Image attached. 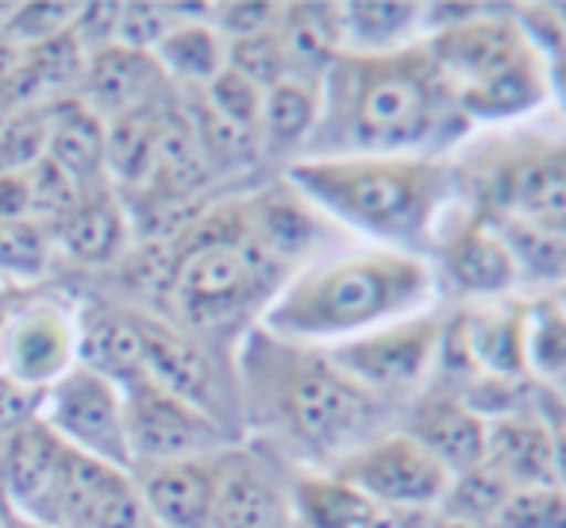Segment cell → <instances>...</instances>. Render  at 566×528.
I'll use <instances>...</instances> for the list:
<instances>
[{
	"label": "cell",
	"mask_w": 566,
	"mask_h": 528,
	"mask_svg": "<svg viewBox=\"0 0 566 528\" xmlns=\"http://www.w3.org/2000/svg\"><path fill=\"white\" fill-rule=\"evenodd\" d=\"M459 127H467V120L424 39L386 54L343 51L321 77V120L297 158H443Z\"/></svg>",
	"instance_id": "1"
},
{
	"label": "cell",
	"mask_w": 566,
	"mask_h": 528,
	"mask_svg": "<svg viewBox=\"0 0 566 528\" xmlns=\"http://www.w3.org/2000/svg\"><path fill=\"white\" fill-rule=\"evenodd\" d=\"M239 371L247 417L293 455H305L313 470H332L350 452L397 428L401 417V405L347 379L324 348L277 340L259 324L247 328Z\"/></svg>",
	"instance_id": "2"
},
{
	"label": "cell",
	"mask_w": 566,
	"mask_h": 528,
	"mask_svg": "<svg viewBox=\"0 0 566 528\" xmlns=\"http://www.w3.org/2000/svg\"><path fill=\"white\" fill-rule=\"evenodd\" d=\"M440 298L436 262L389 247H336L285 278L254 324L308 348H332L394 320L428 313Z\"/></svg>",
	"instance_id": "3"
},
{
	"label": "cell",
	"mask_w": 566,
	"mask_h": 528,
	"mask_svg": "<svg viewBox=\"0 0 566 528\" xmlns=\"http://www.w3.org/2000/svg\"><path fill=\"white\" fill-rule=\"evenodd\" d=\"M285 182L339 231L432 259L428 247L451 216L459 174L448 158L432 155H343L293 158Z\"/></svg>",
	"instance_id": "4"
},
{
	"label": "cell",
	"mask_w": 566,
	"mask_h": 528,
	"mask_svg": "<svg viewBox=\"0 0 566 528\" xmlns=\"http://www.w3.org/2000/svg\"><path fill=\"white\" fill-rule=\"evenodd\" d=\"M285 278L290 270L277 267L251 236L243 201H231L193 224L170 262L174 306L197 328L231 324L251 309L262 317Z\"/></svg>",
	"instance_id": "5"
},
{
	"label": "cell",
	"mask_w": 566,
	"mask_h": 528,
	"mask_svg": "<svg viewBox=\"0 0 566 528\" xmlns=\"http://www.w3.org/2000/svg\"><path fill=\"white\" fill-rule=\"evenodd\" d=\"M443 317H448V309H428V313L394 320V324L374 328V332L350 335V340L332 343L324 351L363 390L394 405H405L432 382Z\"/></svg>",
	"instance_id": "6"
},
{
	"label": "cell",
	"mask_w": 566,
	"mask_h": 528,
	"mask_svg": "<svg viewBox=\"0 0 566 528\" xmlns=\"http://www.w3.org/2000/svg\"><path fill=\"white\" fill-rule=\"evenodd\" d=\"M332 475H339L343 483H350L397 517L436 514L451 486V470L401 428L381 432L378 439L350 452L332 467Z\"/></svg>",
	"instance_id": "7"
},
{
	"label": "cell",
	"mask_w": 566,
	"mask_h": 528,
	"mask_svg": "<svg viewBox=\"0 0 566 528\" xmlns=\"http://www.w3.org/2000/svg\"><path fill=\"white\" fill-rule=\"evenodd\" d=\"M39 421L77 455H90L116 470L132 475V447H127L124 394L101 374L70 366L43 397Z\"/></svg>",
	"instance_id": "8"
},
{
	"label": "cell",
	"mask_w": 566,
	"mask_h": 528,
	"mask_svg": "<svg viewBox=\"0 0 566 528\" xmlns=\"http://www.w3.org/2000/svg\"><path fill=\"white\" fill-rule=\"evenodd\" d=\"M124 424L132 470L163 467V463L178 459H205V455H220L228 447V432L217 421L163 394L150 382L124 390Z\"/></svg>",
	"instance_id": "9"
},
{
	"label": "cell",
	"mask_w": 566,
	"mask_h": 528,
	"mask_svg": "<svg viewBox=\"0 0 566 528\" xmlns=\"http://www.w3.org/2000/svg\"><path fill=\"white\" fill-rule=\"evenodd\" d=\"M424 43L454 93L493 82L497 74L513 70L516 62L532 54V39L524 35L521 20H516V8L501 12V8L474 4L470 15H462L459 23L428 35Z\"/></svg>",
	"instance_id": "10"
},
{
	"label": "cell",
	"mask_w": 566,
	"mask_h": 528,
	"mask_svg": "<svg viewBox=\"0 0 566 528\" xmlns=\"http://www.w3.org/2000/svg\"><path fill=\"white\" fill-rule=\"evenodd\" d=\"M436 278L448 282L454 298L478 306V301L513 298L521 270H516L513 247L501 236L497 224L490 216H467L443 231Z\"/></svg>",
	"instance_id": "11"
},
{
	"label": "cell",
	"mask_w": 566,
	"mask_h": 528,
	"mask_svg": "<svg viewBox=\"0 0 566 528\" xmlns=\"http://www.w3.org/2000/svg\"><path fill=\"white\" fill-rule=\"evenodd\" d=\"M147 528L135 475L66 452L62 483L54 494V528Z\"/></svg>",
	"instance_id": "12"
},
{
	"label": "cell",
	"mask_w": 566,
	"mask_h": 528,
	"mask_svg": "<svg viewBox=\"0 0 566 528\" xmlns=\"http://www.w3.org/2000/svg\"><path fill=\"white\" fill-rule=\"evenodd\" d=\"M243 213L259 247L290 275L305 267V262L336 251L332 236L339 228L321 209H313L290 182H277V186L243 197Z\"/></svg>",
	"instance_id": "13"
},
{
	"label": "cell",
	"mask_w": 566,
	"mask_h": 528,
	"mask_svg": "<svg viewBox=\"0 0 566 528\" xmlns=\"http://www.w3.org/2000/svg\"><path fill=\"white\" fill-rule=\"evenodd\" d=\"M74 320L51 301H31L0 328V366H4L0 374L31 390H51L74 366Z\"/></svg>",
	"instance_id": "14"
},
{
	"label": "cell",
	"mask_w": 566,
	"mask_h": 528,
	"mask_svg": "<svg viewBox=\"0 0 566 528\" xmlns=\"http://www.w3.org/2000/svg\"><path fill=\"white\" fill-rule=\"evenodd\" d=\"M135 324H139L143 366H147L150 386L193 405L197 413H205V417H212L224 428L228 402H224V386H220V371L209 351L197 340H189V335L158 324V320L135 317Z\"/></svg>",
	"instance_id": "15"
},
{
	"label": "cell",
	"mask_w": 566,
	"mask_h": 528,
	"mask_svg": "<svg viewBox=\"0 0 566 528\" xmlns=\"http://www.w3.org/2000/svg\"><path fill=\"white\" fill-rule=\"evenodd\" d=\"M70 447L43 421H28L4 436L0 459V498L28 521L54 528V494L62 483Z\"/></svg>",
	"instance_id": "16"
},
{
	"label": "cell",
	"mask_w": 566,
	"mask_h": 528,
	"mask_svg": "<svg viewBox=\"0 0 566 528\" xmlns=\"http://www.w3.org/2000/svg\"><path fill=\"white\" fill-rule=\"evenodd\" d=\"M397 428L412 436L432 459H440L451 475H462L470 467H482L485 452V421L470 413L451 390L428 382L420 394H412L401 405Z\"/></svg>",
	"instance_id": "17"
},
{
	"label": "cell",
	"mask_w": 566,
	"mask_h": 528,
	"mask_svg": "<svg viewBox=\"0 0 566 528\" xmlns=\"http://www.w3.org/2000/svg\"><path fill=\"white\" fill-rule=\"evenodd\" d=\"M220 455L178 459L143 470L135 478V486H139L147 521H155V528H212V509H217V486H220Z\"/></svg>",
	"instance_id": "18"
},
{
	"label": "cell",
	"mask_w": 566,
	"mask_h": 528,
	"mask_svg": "<svg viewBox=\"0 0 566 528\" xmlns=\"http://www.w3.org/2000/svg\"><path fill=\"white\" fill-rule=\"evenodd\" d=\"M290 521L293 528H405L424 525L428 517H397L332 470H297L290 483Z\"/></svg>",
	"instance_id": "19"
},
{
	"label": "cell",
	"mask_w": 566,
	"mask_h": 528,
	"mask_svg": "<svg viewBox=\"0 0 566 528\" xmlns=\"http://www.w3.org/2000/svg\"><path fill=\"white\" fill-rule=\"evenodd\" d=\"M470 366L482 379L501 382H532L528 359H524V306L516 298L478 301L454 313Z\"/></svg>",
	"instance_id": "20"
},
{
	"label": "cell",
	"mask_w": 566,
	"mask_h": 528,
	"mask_svg": "<svg viewBox=\"0 0 566 528\" xmlns=\"http://www.w3.org/2000/svg\"><path fill=\"white\" fill-rule=\"evenodd\" d=\"M163 70H158L155 54L147 51H127V46H97L85 59L82 90L74 93L85 108H93L101 120L124 116V112L155 105L158 85H163Z\"/></svg>",
	"instance_id": "21"
},
{
	"label": "cell",
	"mask_w": 566,
	"mask_h": 528,
	"mask_svg": "<svg viewBox=\"0 0 566 528\" xmlns=\"http://www.w3.org/2000/svg\"><path fill=\"white\" fill-rule=\"evenodd\" d=\"M482 467H490L501 483L513 490H528V486H559L555 478V447L552 432L536 410L509 413V417L485 421V452Z\"/></svg>",
	"instance_id": "22"
},
{
	"label": "cell",
	"mask_w": 566,
	"mask_h": 528,
	"mask_svg": "<svg viewBox=\"0 0 566 528\" xmlns=\"http://www.w3.org/2000/svg\"><path fill=\"white\" fill-rule=\"evenodd\" d=\"M290 506L277 494V483L259 459L239 452L220 455V486L212 528H282Z\"/></svg>",
	"instance_id": "23"
},
{
	"label": "cell",
	"mask_w": 566,
	"mask_h": 528,
	"mask_svg": "<svg viewBox=\"0 0 566 528\" xmlns=\"http://www.w3.org/2000/svg\"><path fill=\"white\" fill-rule=\"evenodd\" d=\"M46 108H51V120H46V163H54L77 186L90 189L105 174L108 124L77 97H62Z\"/></svg>",
	"instance_id": "24"
},
{
	"label": "cell",
	"mask_w": 566,
	"mask_h": 528,
	"mask_svg": "<svg viewBox=\"0 0 566 528\" xmlns=\"http://www.w3.org/2000/svg\"><path fill=\"white\" fill-rule=\"evenodd\" d=\"M277 39L290 59V77L321 85L328 66L343 54L339 4H282Z\"/></svg>",
	"instance_id": "25"
},
{
	"label": "cell",
	"mask_w": 566,
	"mask_h": 528,
	"mask_svg": "<svg viewBox=\"0 0 566 528\" xmlns=\"http://www.w3.org/2000/svg\"><path fill=\"white\" fill-rule=\"evenodd\" d=\"M54 228H59L62 247L77 262H90V267L116 262L127 244V216L108 189H101V194L97 189H85L74 209L62 216Z\"/></svg>",
	"instance_id": "26"
},
{
	"label": "cell",
	"mask_w": 566,
	"mask_h": 528,
	"mask_svg": "<svg viewBox=\"0 0 566 528\" xmlns=\"http://www.w3.org/2000/svg\"><path fill=\"white\" fill-rule=\"evenodd\" d=\"M343 51L386 54L424 39V4H339Z\"/></svg>",
	"instance_id": "27"
},
{
	"label": "cell",
	"mask_w": 566,
	"mask_h": 528,
	"mask_svg": "<svg viewBox=\"0 0 566 528\" xmlns=\"http://www.w3.org/2000/svg\"><path fill=\"white\" fill-rule=\"evenodd\" d=\"M316 120H321V85L285 77L262 97L259 116V147L262 155H293L308 143Z\"/></svg>",
	"instance_id": "28"
},
{
	"label": "cell",
	"mask_w": 566,
	"mask_h": 528,
	"mask_svg": "<svg viewBox=\"0 0 566 528\" xmlns=\"http://www.w3.org/2000/svg\"><path fill=\"white\" fill-rule=\"evenodd\" d=\"M77 355L82 366L113 386L124 390L147 382V366H143V340L135 317H97L82 335H77Z\"/></svg>",
	"instance_id": "29"
},
{
	"label": "cell",
	"mask_w": 566,
	"mask_h": 528,
	"mask_svg": "<svg viewBox=\"0 0 566 528\" xmlns=\"http://www.w3.org/2000/svg\"><path fill=\"white\" fill-rule=\"evenodd\" d=\"M150 54L163 77L197 85V90H205L228 66V43L209 20H178Z\"/></svg>",
	"instance_id": "30"
},
{
	"label": "cell",
	"mask_w": 566,
	"mask_h": 528,
	"mask_svg": "<svg viewBox=\"0 0 566 528\" xmlns=\"http://www.w3.org/2000/svg\"><path fill=\"white\" fill-rule=\"evenodd\" d=\"M158 124H163L158 105L124 112L108 124L105 170L116 174L124 186H143L158 174Z\"/></svg>",
	"instance_id": "31"
},
{
	"label": "cell",
	"mask_w": 566,
	"mask_h": 528,
	"mask_svg": "<svg viewBox=\"0 0 566 528\" xmlns=\"http://www.w3.org/2000/svg\"><path fill=\"white\" fill-rule=\"evenodd\" d=\"M524 359L528 379L539 386H552L566 371V309L552 290L524 301Z\"/></svg>",
	"instance_id": "32"
},
{
	"label": "cell",
	"mask_w": 566,
	"mask_h": 528,
	"mask_svg": "<svg viewBox=\"0 0 566 528\" xmlns=\"http://www.w3.org/2000/svg\"><path fill=\"white\" fill-rule=\"evenodd\" d=\"M189 124H193L197 147H201L205 166L212 170H247L262 158L259 135L247 132V127L231 124L220 112H212L205 105V97L189 101Z\"/></svg>",
	"instance_id": "33"
},
{
	"label": "cell",
	"mask_w": 566,
	"mask_h": 528,
	"mask_svg": "<svg viewBox=\"0 0 566 528\" xmlns=\"http://www.w3.org/2000/svg\"><path fill=\"white\" fill-rule=\"evenodd\" d=\"M509 494H513V486L501 483L490 467H470V470H462V475H451V486L436 514L448 517V521L490 528Z\"/></svg>",
	"instance_id": "34"
},
{
	"label": "cell",
	"mask_w": 566,
	"mask_h": 528,
	"mask_svg": "<svg viewBox=\"0 0 566 528\" xmlns=\"http://www.w3.org/2000/svg\"><path fill=\"white\" fill-rule=\"evenodd\" d=\"M85 59H90V51H85L82 39H77L74 28H70L66 35L46 39V43L23 51V74L31 77L35 93L43 97V93L66 90V85H82Z\"/></svg>",
	"instance_id": "35"
},
{
	"label": "cell",
	"mask_w": 566,
	"mask_h": 528,
	"mask_svg": "<svg viewBox=\"0 0 566 528\" xmlns=\"http://www.w3.org/2000/svg\"><path fill=\"white\" fill-rule=\"evenodd\" d=\"M46 120L51 108H23L0 124V174H28L46 158Z\"/></svg>",
	"instance_id": "36"
},
{
	"label": "cell",
	"mask_w": 566,
	"mask_h": 528,
	"mask_svg": "<svg viewBox=\"0 0 566 528\" xmlns=\"http://www.w3.org/2000/svg\"><path fill=\"white\" fill-rule=\"evenodd\" d=\"M228 70L243 74L247 82L259 85L262 93L274 90L277 82H285V77H290V59H285V46H282V39H277V28L228 43Z\"/></svg>",
	"instance_id": "37"
},
{
	"label": "cell",
	"mask_w": 566,
	"mask_h": 528,
	"mask_svg": "<svg viewBox=\"0 0 566 528\" xmlns=\"http://www.w3.org/2000/svg\"><path fill=\"white\" fill-rule=\"evenodd\" d=\"M51 262V239L35 220H0V275L39 278Z\"/></svg>",
	"instance_id": "38"
},
{
	"label": "cell",
	"mask_w": 566,
	"mask_h": 528,
	"mask_svg": "<svg viewBox=\"0 0 566 528\" xmlns=\"http://www.w3.org/2000/svg\"><path fill=\"white\" fill-rule=\"evenodd\" d=\"M490 528H566V490L563 486L513 490Z\"/></svg>",
	"instance_id": "39"
},
{
	"label": "cell",
	"mask_w": 566,
	"mask_h": 528,
	"mask_svg": "<svg viewBox=\"0 0 566 528\" xmlns=\"http://www.w3.org/2000/svg\"><path fill=\"white\" fill-rule=\"evenodd\" d=\"M82 15V4H51V0H39V4H15L12 20H8L4 35L12 39L20 51L46 43V39L66 35L70 28Z\"/></svg>",
	"instance_id": "40"
},
{
	"label": "cell",
	"mask_w": 566,
	"mask_h": 528,
	"mask_svg": "<svg viewBox=\"0 0 566 528\" xmlns=\"http://www.w3.org/2000/svg\"><path fill=\"white\" fill-rule=\"evenodd\" d=\"M201 97L212 112H220V116L231 120V124H239V127H247V132L259 135L262 97H266V93H262L259 85L247 82L243 74H235V70L224 66L209 85H205Z\"/></svg>",
	"instance_id": "41"
},
{
	"label": "cell",
	"mask_w": 566,
	"mask_h": 528,
	"mask_svg": "<svg viewBox=\"0 0 566 528\" xmlns=\"http://www.w3.org/2000/svg\"><path fill=\"white\" fill-rule=\"evenodd\" d=\"M170 4H116L113 20V43L127 46V51H155L163 35L174 28Z\"/></svg>",
	"instance_id": "42"
},
{
	"label": "cell",
	"mask_w": 566,
	"mask_h": 528,
	"mask_svg": "<svg viewBox=\"0 0 566 528\" xmlns=\"http://www.w3.org/2000/svg\"><path fill=\"white\" fill-rule=\"evenodd\" d=\"M28 182H31V216H43V220H54L59 224L62 216L77 205V197L85 194L70 174H62L54 163H39L28 170Z\"/></svg>",
	"instance_id": "43"
},
{
	"label": "cell",
	"mask_w": 566,
	"mask_h": 528,
	"mask_svg": "<svg viewBox=\"0 0 566 528\" xmlns=\"http://www.w3.org/2000/svg\"><path fill=\"white\" fill-rule=\"evenodd\" d=\"M277 15H282V4H212L209 23L224 35V43H235V39L277 28Z\"/></svg>",
	"instance_id": "44"
},
{
	"label": "cell",
	"mask_w": 566,
	"mask_h": 528,
	"mask_svg": "<svg viewBox=\"0 0 566 528\" xmlns=\"http://www.w3.org/2000/svg\"><path fill=\"white\" fill-rule=\"evenodd\" d=\"M43 397H46V390H31V386H23V382L8 379V374H0V436L15 432L20 424L35 421L39 410H43Z\"/></svg>",
	"instance_id": "45"
},
{
	"label": "cell",
	"mask_w": 566,
	"mask_h": 528,
	"mask_svg": "<svg viewBox=\"0 0 566 528\" xmlns=\"http://www.w3.org/2000/svg\"><path fill=\"white\" fill-rule=\"evenodd\" d=\"M0 220H31L28 174H0Z\"/></svg>",
	"instance_id": "46"
},
{
	"label": "cell",
	"mask_w": 566,
	"mask_h": 528,
	"mask_svg": "<svg viewBox=\"0 0 566 528\" xmlns=\"http://www.w3.org/2000/svg\"><path fill=\"white\" fill-rule=\"evenodd\" d=\"M0 528H46V525H39V521H28V517H20L12 506H8L4 498H0Z\"/></svg>",
	"instance_id": "47"
},
{
	"label": "cell",
	"mask_w": 566,
	"mask_h": 528,
	"mask_svg": "<svg viewBox=\"0 0 566 528\" xmlns=\"http://www.w3.org/2000/svg\"><path fill=\"white\" fill-rule=\"evenodd\" d=\"M428 528H478V525H462V521H448V517L432 514V521H428Z\"/></svg>",
	"instance_id": "48"
},
{
	"label": "cell",
	"mask_w": 566,
	"mask_h": 528,
	"mask_svg": "<svg viewBox=\"0 0 566 528\" xmlns=\"http://www.w3.org/2000/svg\"><path fill=\"white\" fill-rule=\"evenodd\" d=\"M547 390H552V394L559 397V402L566 405V371H563L559 379H555V382H552V386H547Z\"/></svg>",
	"instance_id": "49"
},
{
	"label": "cell",
	"mask_w": 566,
	"mask_h": 528,
	"mask_svg": "<svg viewBox=\"0 0 566 528\" xmlns=\"http://www.w3.org/2000/svg\"><path fill=\"white\" fill-rule=\"evenodd\" d=\"M12 12H15V4H0V31L8 28V20H12Z\"/></svg>",
	"instance_id": "50"
},
{
	"label": "cell",
	"mask_w": 566,
	"mask_h": 528,
	"mask_svg": "<svg viewBox=\"0 0 566 528\" xmlns=\"http://www.w3.org/2000/svg\"><path fill=\"white\" fill-rule=\"evenodd\" d=\"M552 293H555V298H559V306L566 309V278H563V282H559V286H555V290H552Z\"/></svg>",
	"instance_id": "51"
},
{
	"label": "cell",
	"mask_w": 566,
	"mask_h": 528,
	"mask_svg": "<svg viewBox=\"0 0 566 528\" xmlns=\"http://www.w3.org/2000/svg\"><path fill=\"white\" fill-rule=\"evenodd\" d=\"M428 521H432V517H428ZM428 521L424 525H405V528H428Z\"/></svg>",
	"instance_id": "52"
},
{
	"label": "cell",
	"mask_w": 566,
	"mask_h": 528,
	"mask_svg": "<svg viewBox=\"0 0 566 528\" xmlns=\"http://www.w3.org/2000/svg\"><path fill=\"white\" fill-rule=\"evenodd\" d=\"M290 528H293V525H290Z\"/></svg>",
	"instance_id": "53"
}]
</instances>
